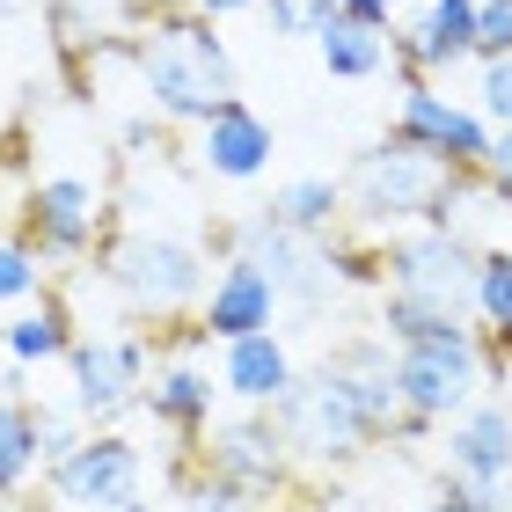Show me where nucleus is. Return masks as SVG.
<instances>
[{
    "instance_id": "obj_1",
    "label": "nucleus",
    "mask_w": 512,
    "mask_h": 512,
    "mask_svg": "<svg viewBox=\"0 0 512 512\" xmlns=\"http://www.w3.org/2000/svg\"><path fill=\"white\" fill-rule=\"evenodd\" d=\"M125 59L139 66V88H147L154 118H169V125H205L213 103L242 96L235 59H227V44H220V22L198 15L191 0L147 8V22H139L132 44H125Z\"/></svg>"
},
{
    "instance_id": "obj_2",
    "label": "nucleus",
    "mask_w": 512,
    "mask_h": 512,
    "mask_svg": "<svg viewBox=\"0 0 512 512\" xmlns=\"http://www.w3.org/2000/svg\"><path fill=\"white\" fill-rule=\"evenodd\" d=\"M103 278H110V293L125 300V315L132 322H147V330H161V322H183V315H198V300H205V256L198 242H183V235H103Z\"/></svg>"
},
{
    "instance_id": "obj_3",
    "label": "nucleus",
    "mask_w": 512,
    "mask_h": 512,
    "mask_svg": "<svg viewBox=\"0 0 512 512\" xmlns=\"http://www.w3.org/2000/svg\"><path fill=\"white\" fill-rule=\"evenodd\" d=\"M447 161L410 147V139H374V147H359L352 176H344V213H352L366 235H395V227H417L432 213V198L447 191Z\"/></svg>"
},
{
    "instance_id": "obj_4",
    "label": "nucleus",
    "mask_w": 512,
    "mask_h": 512,
    "mask_svg": "<svg viewBox=\"0 0 512 512\" xmlns=\"http://www.w3.org/2000/svg\"><path fill=\"white\" fill-rule=\"evenodd\" d=\"M271 417H278V432H286V447H293V461H300L308 476L352 469L366 447H381L374 425L359 417V403L344 395V381L330 374V366H315V374H293V388L271 403Z\"/></svg>"
},
{
    "instance_id": "obj_5",
    "label": "nucleus",
    "mask_w": 512,
    "mask_h": 512,
    "mask_svg": "<svg viewBox=\"0 0 512 512\" xmlns=\"http://www.w3.org/2000/svg\"><path fill=\"white\" fill-rule=\"evenodd\" d=\"M191 454L205 461V476L235 483V491L256 498V505H271V498H286V491H300V483H308V469L293 461V447H286V432H278L271 410L227 417V425H213Z\"/></svg>"
},
{
    "instance_id": "obj_6",
    "label": "nucleus",
    "mask_w": 512,
    "mask_h": 512,
    "mask_svg": "<svg viewBox=\"0 0 512 512\" xmlns=\"http://www.w3.org/2000/svg\"><path fill=\"white\" fill-rule=\"evenodd\" d=\"M15 235L30 242L44 264H81V256H96L103 235H110V205L88 176H44V183L22 191Z\"/></svg>"
},
{
    "instance_id": "obj_7",
    "label": "nucleus",
    "mask_w": 512,
    "mask_h": 512,
    "mask_svg": "<svg viewBox=\"0 0 512 512\" xmlns=\"http://www.w3.org/2000/svg\"><path fill=\"white\" fill-rule=\"evenodd\" d=\"M476 249H483V242H469V235H447V227H395V235H381L388 293H410V300H432V308L469 315Z\"/></svg>"
},
{
    "instance_id": "obj_8",
    "label": "nucleus",
    "mask_w": 512,
    "mask_h": 512,
    "mask_svg": "<svg viewBox=\"0 0 512 512\" xmlns=\"http://www.w3.org/2000/svg\"><path fill=\"white\" fill-rule=\"evenodd\" d=\"M235 256H249V264L278 286V308L322 315V300L337 293L330 256H322V235H293V227H286V220H271L264 205H256L249 220H235Z\"/></svg>"
},
{
    "instance_id": "obj_9",
    "label": "nucleus",
    "mask_w": 512,
    "mask_h": 512,
    "mask_svg": "<svg viewBox=\"0 0 512 512\" xmlns=\"http://www.w3.org/2000/svg\"><path fill=\"white\" fill-rule=\"evenodd\" d=\"M66 374H74V410L88 425H118L125 410H139V388L154 374V344H147V330H132V337H74L66 344Z\"/></svg>"
},
{
    "instance_id": "obj_10",
    "label": "nucleus",
    "mask_w": 512,
    "mask_h": 512,
    "mask_svg": "<svg viewBox=\"0 0 512 512\" xmlns=\"http://www.w3.org/2000/svg\"><path fill=\"white\" fill-rule=\"evenodd\" d=\"M44 491L59 505H81V512H118L139 498V447L118 425H88L81 447L44 469Z\"/></svg>"
},
{
    "instance_id": "obj_11",
    "label": "nucleus",
    "mask_w": 512,
    "mask_h": 512,
    "mask_svg": "<svg viewBox=\"0 0 512 512\" xmlns=\"http://www.w3.org/2000/svg\"><path fill=\"white\" fill-rule=\"evenodd\" d=\"M403 88V103H395V139H410V147L439 154L447 169H483V147H491V125L476 118L469 103L439 96V81H395Z\"/></svg>"
},
{
    "instance_id": "obj_12",
    "label": "nucleus",
    "mask_w": 512,
    "mask_h": 512,
    "mask_svg": "<svg viewBox=\"0 0 512 512\" xmlns=\"http://www.w3.org/2000/svg\"><path fill=\"white\" fill-rule=\"evenodd\" d=\"M476 0H425V15L388 22V74L395 81H439L469 59Z\"/></svg>"
},
{
    "instance_id": "obj_13",
    "label": "nucleus",
    "mask_w": 512,
    "mask_h": 512,
    "mask_svg": "<svg viewBox=\"0 0 512 512\" xmlns=\"http://www.w3.org/2000/svg\"><path fill=\"white\" fill-rule=\"evenodd\" d=\"M191 132H198V169L213 183H256L271 169V154H278L271 118H264V110H249L242 96L213 103V118L191 125Z\"/></svg>"
},
{
    "instance_id": "obj_14",
    "label": "nucleus",
    "mask_w": 512,
    "mask_h": 512,
    "mask_svg": "<svg viewBox=\"0 0 512 512\" xmlns=\"http://www.w3.org/2000/svg\"><path fill=\"white\" fill-rule=\"evenodd\" d=\"M213 403H220V381H213V366H198V359H154L147 388H139V410H147L154 425H169L183 447H198V439L213 432Z\"/></svg>"
},
{
    "instance_id": "obj_15",
    "label": "nucleus",
    "mask_w": 512,
    "mask_h": 512,
    "mask_svg": "<svg viewBox=\"0 0 512 512\" xmlns=\"http://www.w3.org/2000/svg\"><path fill=\"white\" fill-rule=\"evenodd\" d=\"M278 322V286L249 256H227L220 278H205V300H198V330L227 344V337H249V330H271Z\"/></svg>"
},
{
    "instance_id": "obj_16",
    "label": "nucleus",
    "mask_w": 512,
    "mask_h": 512,
    "mask_svg": "<svg viewBox=\"0 0 512 512\" xmlns=\"http://www.w3.org/2000/svg\"><path fill=\"white\" fill-rule=\"evenodd\" d=\"M293 352H286V337L278 330H249V337H227L220 344V395H235V403L249 410H271L278 395L293 388Z\"/></svg>"
},
{
    "instance_id": "obj_17",
    "label": "nucleus",
    "mask_w": 512,
    "mask_h": 512,
    "mask_svg": "<svg viewBox=\"0 0 512 512\" xmlns=\"http://www.w3.org/2000/svg\"><path fill=\"white\" fill-rule=\"evenodd\" d=\"M447 469L461 483H498L512 476V410L505 403H469L447 432Z\"/></svg>"
},
{
    "instance_id": "obj_18",
    "label": "nucleus",
    "mask_w": 512,
    "mask_h": 512,
    "mask_svg": "<svg viewBox=\"0 0 512 512\" xmlns=\"http://www.w3.org/2000/svg\"><path fill=\"white\" fill-rule=\"evenodd\" d=\"M74 308H66V293L44 286L37 300H22V315L15 322H0V359L8 366H52L66 359V344H74Z\"/></svg>"
},
{
    "instance_id": "obj_19",
    "label": "nucleus",
    "mask_w": 512,
    "mask_h": 512,
    "mask_svg": "<svg viewBox=\"0 0 512 512\" xmlns=\"http://www.w3.org/2000/svg\"><path fill=\"white\" fill-rule=\"evenodd\" d=\"M315 52H322V74H337V81H374V74H388V30L352 22V15H337V8L315 22Z\"/></svg>"
},
{
    "instance_id": "obj_20",
    "label": "nucleus",
    "mask_w": 512,
    "mask_h": 512,
    "mask_svg": "<svg viewBox=\"0 0 512 512\" xmlns=\"http://www.w3.org/2000/svg\"><path fill=\"white\" fill-rule=\"evenodd\" d=\"M264 213L286 220L293 235H337V227H344V183L337 176H293V183L271 191Z\"/></svg>"
},
{
    "instance_id": "obj_21",
    "label": "nucleus",
    "mask_w": 512,
    "mask_h": 512,
    "mask_svg": "<svg viewBox=\"0 0 512 512\" xmlns=\"http://www.w3.org/2000/svg\"><path fill=\"white\" fill-rule=\"evenodd\" d=\"M37 476V425H30V395L0 388V505L30 491Z\"/></svg>"
},
{
    "instance_id": "obj_22",
    "label": "nucleus",
    "mask_w": 512,
    "mask_h": 512,
    "mask_svg": "<svg viewBox=\"0 0 512 512\" xmlns=\"http://www.w3.org/2000/svg\"><path fill=\"white\" fill-rule=\"evenodd\" d=\"M322 256H330V278L337 286H388V264H381V235H322Z\"/></svg>"
},
{
    "instance_id": "obj_23",
    "label": "nucleus",
    "mask_w": 512,
    "mask_h": 512,
    "mask_svg": "<svg viewBox=\"0 0 512 512\" xmlns=\"http://www.w3.org/2000/svg\"><path fill=\"white\" fill-rule=\"evenodd\" d=\"M447 322H461L454 308H432V300H410V293H388L381 300V322L374 330L388 344H417V337H432V330H447Z\"/></svg>"
},
{
    "instance_id": "obj_24",
    "label": "nucleus",
    "mask_w": 512,
    "mask_h": 512,
    "mask_svg": "<svg viewBox=\"0 0 512 512\" xmlns=\"http://www.w3.org/2000/svg\"><path fill=\"white\" fill-rule=\"evenodd\" d=\"M52 278H44V256L22 242V235H0V308H22V300H37Z\"/></svg>"
},
{
    "instance_id": "obj_25",
    "label": "nucleus",
    "mask_w": 512,
    "mask_h": 512,
    "mask_svg": "<svg viewBox=\"0 0 512 512\" xmlns=\"http://www.w3.org/2000/svg\"><path fill=\"white\" fill-rule=\"evenodd\" d=\"M30 425H37V476L44 469H52V461H66V454H74L81 447V432H88V417L74 410V403H30Z\"/></svg>"
},
{
    "instance_id": "obj_26",
    "label": "nucleus",
    "mask_w": 512,
    "mask_h": 512,
    "mask_svg": "<svg viewBox=\"0 0 512 512\" xmlns=\"http://www.w3.org/2000/svg\"><path fill=\"white\" fill-rule=\"evenodd\" d=\"M176 491H183V512H264L256 498H242L235 483L198 476V469H176Z\"/></svg>"
},
{
    "instance_id": "obj_27",
    "label": "nucleus",
    "mask_w": 512,
    "mask_h": 512,
    "mask_svg": "<svg viewBox=\"0 0 512 512\" xmlns=\"http://www.w3.org/2000/svg\"><path fill=\"white\" fill-rule=\"evenodd\" d=\"M476 118L483 125H512V59H476Z\"/></svg>"
},
{
    "instance_id": "obj_28",
    "label": "nucleus",
    "mask_w": 512,
    "mask_h": 512,
    "mask_svg": "<svg viewBox=\"0 0 512 512\" xmlns=\"http://www.w3.org/2000/svg\"><path fill=\"white\" fill-rule=\"evenodd\" d=\"M469 59H512V0H476Z\"/></svg>"
},
{
    "instance_id": "obj_29",
    "label": "nucleus",
    "mask_w": 512,
    "mask_h": 512,
    "mask_svg": "<svg viewBox=\"0 0 512 512\" xmlns=\"http://www.w3.org/2000/svg\"><path fill=\"white\" fill-rule=\"evenodd\" d=\"M271 22V37H315V22L330 15V0H256Z\"/></svg>"
},
{
    "instance_id": "obj_30",
    "label": "nucleus",
    "mask_w": 512,
    "mask_h": 512,
    "mask_svg": "<svg viewBox=\"0 0 512 512\" xmlns=\"http://www.w3.org/2000/svg\"><path fill=\"white\" fill-rule=\"evenodd\" d=\"M483 183H491V205H512V125H498L483 147Z\"/></svg>"
},
{
    "instance_id": "obj_31",
    "label": "nucleus",
    "mask_w": 512,
    "mask_h": 512,
    "mask_svg": "<svg viewBox=\"0 0 512 512\" xmlns=\"http://www.w3.org/2000/svg\"><path fill=\"white\" fill-rule=\"evenodd\" d=\"M461 498H469V512H512V476H498V483H461Z\"/></svg>"
},
{
    "instance_id": "obj_32",
    "label": "nucleus",
    "mask_w": 512,
    "mask_h": 512,
    "mask_svg": "<svg viewBox=\"0 0 512 512\" xmlns=\"http://www.w3.org/2000/svg\"><path fill=\"white\" fill-rule=\"evenodd\" d=\"M330 8H337V15H352V22H374V30H388L403 0H330Z\"/></svg>"
},
{
    "instance_id": "obj_33",
    "label": "nucleus",
    "mask_w": 512,
    "mask_h": 512,
    "mask_svg": "<svg viewBox=\"0 0 512 512\" xmlns=\"http://www.w3.org/2000/svg\"><path fill=\"white\" fill-rule=\"evenodd\" d=\"M191 8H198V15H213V22H227V15H249L256 0H191Z\"/></svg>"
},
{
    "instance_id": "obj_34",
    "label": "nucleus",
    "mask_w": 512,
    "mask_h": 512,
    "mask_svg": "<svg viewBox=\"0 0 512 512\" xmlns=\"http://www.w3.org/2000/svg\"><path fill=\"white\" fill-rule=\"evenodd\" d=\"M425 512H469V498H461V483L447 476V483H439V498H432Z\"/></svg>"
},
{
    "instance_id": "obj_35",
    "label": "nucleus",
    "mask_w": 512,
    "mask_h": 512,
    "mask_svg": "<svg viewBox=\"0 0 512 512\" xmlns=\"http://www.w3.org/2000/svg\"><path fill=\"white\" fill-rule=\"evenodd\" d=\"M8 512H37V505H30V498H8Z\"/></svg>"
},
{
    "instance_id": "obj_36",
    "label": "nucleus",
    "mask_w": 512,
    "mask_h": 512,
    "mask_svg": "<svg viewBox=\"0 0 512 512\" xmlns=\"http://www.w3.org/2000/svg\"><path fill=\"white\" fill-rule=\"evenodd\" d=\"M118 512H154V505H139V498H132V505H118Z\"/></svg>"
},
{
    "instance_id": "obj_37",
    "label": "nucleus",
    "mask_w": 512,
    "mask_h": 512,
    "mask_svg": "<svg viewBox=\"0 0 512 512\" xmlns=\"http://www.w3.org/2000/svg\"><path fill=\"white\" fill-rule=\"evenodd\" d=\"M8 8H22V0H0V15H8Z\"/></svg>"
},
{
    "instance_id": "obj_38",
    "label": "nucleus",
    "mask_w": 512,
    "mask_h": 512,
    "mask_svg": "<svg viewBox=\"0 0 512 512\" xmlns=\"http://www.w3.org/2000/svg\"><path fill=\"white\" fill-rule=\"evenodd\" d=\"M147 8H161V0H147Z\"/></svg>"
},
{
    "instance_id": "obj_39",
    "label": "nucleus",
    "mask_w": 512,
    "mask_h": 512,
    "mask_svg": "<svg viewBox=\"0 0 512 512\" xmlns=\"http://www.w3.org/2000/svg\"><path fill=\"white\" fill-rule=\"evenodd\" d=\"M505 410H512V403H505Z\"/></svg>"
}]
</instances>
